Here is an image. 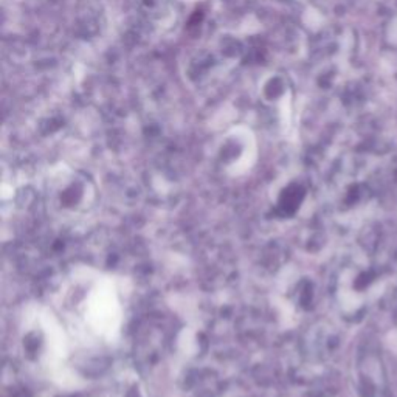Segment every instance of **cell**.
<instances>
[{"label":"cell","mask_w":397,"mask_h":397,"mask_svg":"<svg viewBox=\"0 0 397 397\" xmlns=\"http://www.w3.org/2000/svg\"><path fill=\"white\" fill-rule=\"evenodd\" d=\"M83 318L89 331L107 340L115 338L123 323V306L115 284L101 278L92 282L83 300Z\"/></svg>","instance_id":"cell-1"}]
</instances>
